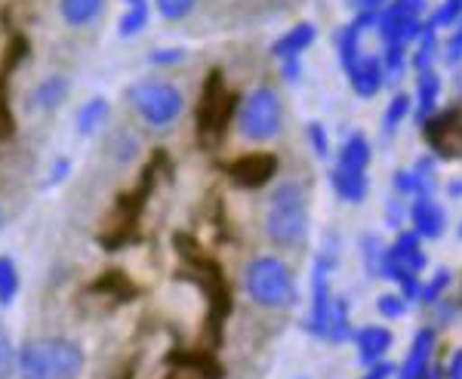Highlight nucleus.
<instances>
[{"instance_id": "obj_20", "label": "nucleus", "mask_w": 462, "mask_h": 379, "mask_svg": "<svg viewBox=\"0 0 462 379\" xmlns=\"http://www.w3.org/2000/svg\"><path fill=\"white\" fill-rule=\"evenodd\" d=\"M438 90H441V80H438V74L426 71L420 78V108H416V117H420L422 124L431 117V108H435V99H438Z\"/></svg>"}, {"instance_id": "obj_25", "label": "nucleus", "mask_w": 462, "mask_h": 379, "mask_svg": "<svg viewBox=\"0 0 462 379\" xmlns=\"http://www.w3.org/2000/svg\"><path fill=\"white\" fill-rule=\"evenodd\" d=\"M407 111H410V96L398 93V96L392 99L389 111H385V130H394V126H398V124L407 117Z\"/></svg>"}, {"instance_id": "obj_22", "label": "nucleus", "mask_w": 462, "mask_h": 379, "mask_svg": "<svg viewBox=\"0 0 462 379\" xmlns=\"http://www.w3.org/2000/svg\"><path fill=\"white\" fill-rule=\"evenodd\" d=\"M357 41H361V32H357L355 25H348L346 32L339 34V59H342V65H346V71H352L357 62Z\"/></svg>"}, {"instance_id": "obj_35", "label": "nucleus", "mask_w": 462, "mask_h": 379, "mask_svg": "<svg viewBox=\"0 0 462 379\" xmlns=\"http://www.w3.org/2000/svg\"><path fill=\"white\" fill-rule=\"evenodd\" d=\"M352 4L364 13H379V6H383L385 0H352Z\"/></svg>"}, {"instance_id": "obj_21", "label": "nucleus", "mask_w": 462, "mask_h": 379, "mask_svg": "<svg viewBox=\"0 0 462 379\" xmlns=\"http://www.w3.org/2000/svg\"><path fill=\"white\" fill-rule=\"evenodd\" d=\"M198 0H152V10L158 13L163 22H182L195 13Z\"/></svg>"}, {"instance_id": "obj_40", "label": "nucleus", "mask_w": 462, "mask_h": 379, "mask_svg": "<svg viewBox=\"0 0 462 379\" xmlns=\"http://www.w3.org/2000/svg\"><path fill=\"white\" fill-rule=\"evenodd\" d=\"M459 237H462V226H459Z\"/></svg>"}, {"instance_id": "obj_12", "label": "nucleus", "mask_w": 462, "mask_h": 379, "mask_svg": "<svg viewBox=\"0 0 462 379\" xmlns=\"http://www.w3.org/2000/svg\"><path fill=\"white\" fill-rule=\"evenodd\" d=\"M355 346H357V358L361 364H379L385 358V352H389L392 346V333L385 330V327H361V330L355 333Z\"/></svg>"}, {"instance_id": "obj_5", "label": "nucleus", "mask_w": 462, "mask_h": 379, "mask_svg": "<svg viewBox=\"0 0 462 379\" xmlns=\"http://www.w3.org/2000/svg\"><path fill=\"white\" fill-rule=\"evenodd\" d=\"M237 133L247 143H268L281 133V99L274 90L259 87L244 99L237 111Z\"/></svg>"}, {"instance_id": "obj_30", "label": "nucleus", "mask_w": 462, "mask_h": 379, "mask_svg": "<svg viewBox=\"0 0 462 379\" xmlns=\"http://www.w3.org/2000/svg\"><path fill=\"white\" fill-rule=\"evenodd\" d=\"M309 136H311V145H315V152L324 158L327 154V136H324V126L320 124H309Z\"/></svg>"}, {"instance_id": "obj_9", "label": "nucleus", "mask_w": 462, "mask_h": 379, "mask_svg": "<svg viewBox=\"0 0 462 379\" xmlns=\"http://www.w3.org/2000/svg\"><path fill=\"white\" fill-rule=\"evenodd\" d=\"M69 93H71V80L65 78V74H47V78H41L32 87L28 106H32L34 111H43V115H50V111H56V108L65 106Z\"/></svg>"}, {"instance_id": "obj_16", "label": "nucleus", "mask_w": 462, "mask_h": 379, "mask_svg": "<svg viewBox=\"0 0 462 379\" xmlns=\"http://www.w3.org/2000/svg\"><path fill=\"white\" fill-rule=\"evenodd\" d=\"M108 115H111L108 99H102V96H93V99H87L84 106L78 108V121H74V126H78L80 136L89 139V136H96V133H99L102 126L108 124Z\"/></svg>"}, {"instance_id": "obj_3", "label": "nucleus", "mask_w": 462, "mask_h": 379, "mask_svg": "<svg viewBox=\"0 0 462 379\" xmlns=\"http://www.w3.org/2000/svg\"><path fill=\"white\" fill-rule=\"evenodd\" d=\"M265 232L281 247H296L305 237V232H309V207H305V191L300 182H284L272 195Z\"/></svg>"}, {"instance_id": "obj_7", "label": "nucleus", "mask_w": 462, "mask_h": 379, "mask_svg": "<svg viewBox=\"0 0 462 379\" xmlns=\"http://www.w3.org/2000/svg\"><path fill=\"white\" fill-rule=\"evenodd\" d=\"M274 170H278V158L274 154H247V158L231 163V180L244 189H263V185L272 180Z\"/></svg>"}, {"instance_id": "obj_23", "label": "nucleus", "mask_w": 462, "mask_h": 379, "mask_svg": "<svg viewBox=\"0 0 462 379\" xmlns=\"http://www.w3.org/2000/svg\"><path fill=\"white\" fill-rule=\"evenodd\" d=\"M431 59H435V28L429 25L426 32H422V43H420V50H416V56H413V65L426 74Z\"/></svg>"}, {"instance_id": "obj_39", "label": "nucleus", "mask_w": 462, "mask_h": 379, "mask_svg": "<svg viewBox=\"0 0 462 379\" xmlns=\"http://www.w3.org/2000/svg\"><path fill=\"white\" fill-rule=\"evenodd\" d=\"M0 222H4V210H0Z\"/></svg>"}, {"instance_id": "obj_27", "label": "nucleus", "mask_w": 462, "mask_h": 379, "mask_svg": "<svg viewBox=\"0 0 462 379\" xmlns=\"http://www.w3.org/2000/svg\"><path fill=\"white\" fill-rule=\"evenodd\" d=\"M376 309H379V315H385V318H401V315H404V309H407V302H404V296L385 293V296H379Z\"/></svg>"}, {"instance_id": "obj_28", "label": "nucleus", "mask_w": 462, "mask_h": 379, "mask_svg": "<svg viewBox=\"0 0 462 379\" xmlns=\"http://www.w3.org/2000/svg\"><path fill=\"white\" fill-rule=\"evenodd\" d=\"M447 284H450V274H447V272H438L426 287H420V290H422L420 296H422V300H426V302H435L438 296L444 293V287H447Z\"/></svg>"}, {"instance_id": "obj_33", "label": "nucleus", "mask_w": 462, "mask_h": 379, "mask_svg": "<svg viewBox=\"0 0 462 379\" xmlns=\"http://www.w3.org/2000/svg\"><path fill=\"white\" fill-rule=\"evenodd\" d=\"M447 59H450V62L462 59V25L457 28V34L450 37V47H447Z\"/></svg>"}, {"instance_id": "obj_36", "label": "nucleus", "mask_w": 462, "mask_h": 379, "mask_svg": "<svg viewBox=\"0 0 462 379\" xmlns=\"http://www.w3.org/2000/svg\"><path fill=\"white\" fill-rule=\"evenodd\" d=\"M450 195H453V198H462V180L450 182Z\"/></svg>"}, {"instance_id": "obj_18", "label": "nucleus", "mask_w": 462, "mask_h": 379, "mask_svg": "<svg viewBox=\"0 0 462 379\" xmlns=\"http://www.w3.org/2000/svg\"><path fill=\"white\" fill-rule=\"evenodd\" d=\"M339 163L348 170H367L370 163V143L364 133H355V136H348V143L342 145L339 152Z\"/></svg>"}, {"instance_id": "obj_11", "label": "nucleus", "mask_w": 462, "mask_h": 379, "mask_svg": "<svg viewBox=\"0 0 462 379\" xmlns=\"http://www.w3.org/2000/svg\"><path fill=\"white\" fill-rule=\"evenodd\" d=\"M431 348H435V330H420L410 346V355L401 367V376L398 379H426L431 370H429V361H431Z\"/></svg>"}, {"instance_id": "obj_17", "label": "nucleus", "mask_w": 462, "mask_h": 379, "mask_svg": "<svg viewBox=\"0 0 462 379\" xmlns=\"http://www.w3.org/2000/svg\"><path fill=\"white\" fill-rule=\"evenodd\" d=\"M22 290V278L16 269V259L0 256V309H10Z\"/></svg>"}, {"instance_id": "obj_34", "label": "nucleus", "mask_w": 462, "mask_h": 379, "mask_svg": "<svg viewBox=\"0 0 462 379\" xmlns=\"http://www.w3.org/2000/svg\"><path fill=\"white\" fill-rule=\"evenodd\" d=\"M447 379H462V348L447 364Z\"/></svg>"}, {"instance_id": "obj_29", "label": "nucleus", "mask_w": 462, "mask_h": 379, "mask_svg": "<svg viewBox=\"0 0 462 379\" xmlns=\"http://www.w3.org/2000/svg\"><path fill=\"white\" fill-rule=\"evenodd\" d=\"M13 370H16V352H13L6 339H0V379H6Z\"/></svg>"}, {"instance_id": "obj_10", "label": "nucleus", "mask_w": 462, "mask_h": 379, "mask_svg": "<svg viewBox=\"0 0 462 379\" xmlns=\"http://www.w3.org/2000/svg\"><path fill=\"white\" fill-rule=\"evenodd\" d=\"M348 78H352V90L361 96V99H370V96L379 93V87H383L385 80V65L379 56H364L355 62V69L348 71Z\"/></svg>"}, {"instance_id": "obj_15", "label": "nucleus", "mask_w": 462, "mask_h": 379, "mask_svg": "<svg viewBox=\"0 0 462 379\" xmlns=\"http://www.w3.org/2000/svg\"><path fill=\"white\" fill-rule=\"evenodd\" d=\"M318 37V28L311 25V22H300V25H293L284 37H278V43L272 47V53L278 59H296L300 53H305V50L315 43Z\"/></svg>"}, {"instance_id": "obj_13", "label": "nucleus", "mask_w": 462, "mask_h": 379, "mask_svg": "<svg viewBox=\"0 0 462 379\" xmlns=\"http://www.w3.org/2000/svg\"><path fill=\"white\" fill-rule=\"evenodd\" d=\"M413 226H416V235L420 237H429V241H435V237L444 235V210L435 204L431 198H420L413 204Z\"/></svg>"}, {"instance_id": "obj_32", "label": "nucleus", "mask_w": 462, "mask_h": 379, "mask_svg": "<svg viewBox=\"0 0 462 379\" xmlns=\"http://www.w3.org/2000/svg\"><path fill=\"white\" fill-rule=\"evenodd\" d=\"M69 158H62V161H56L53 163V173H50V180H47V185H56V182H62L65 176H69Z\"/></svg>"}, {"instance_id": "obj_37", "label": "nucleus", "mask_w": 462, "mask_h": 379, "mask_svg": "<svg viewBox=\"0 0 462 379\" xmlns=\"http://www.w3.org/2000/svg\"><path fill=\"white\" fill-rule=\"evenodd\" d=\"M126 6H136V4H148V0H124Z\"/></svg>"}, {"instance_id": "obj_19", "label": "nucleus", "mask_w": 462, "mask_h": 379, "mask_svg": "<svg viewBox=\"0 0 462 379\" xmlns=\"http://www.w3.org/2000/svg\"><path fill=\"white\" fill-rule=\"evenodd\" d=\"M148 22H152V6L148 4H136V6H126V13L117 22V34L121 37H139L148 28Z\"/></svg>"}, {"instance_id": "obj_2", "label": "nucleus", "mask_w": 462, "mask_h": 379, "mask_svg": "<svg viewBox=\"0 0 462 379\" xmlns=\"http://www.w3.org/2000/svg\"><path fill=\"white\" fill-rule=\"evenodd\" d=\"M126 106L152 130H170V126L179 124L185 111V93L173 80L143 78L126 87Z\"/></svg>"}, {"instance_id": "obj_38", "label": "nucleus", "mask_w": 462, "mask_h": 379, "mask_svg": "<svg viewBox=\"0 0 462 379\" xmlns=\"http://www.w3.org/2000/svg\"><path fill=\"white\" fill-rule=\"evenodd\" d=\"M426 379H438V376H435V374H429V376H426Z\"/></svg>"}, {"instance_id": "obj_6", "label": "nucleus", "mask_w": 462, "mask_h": 379, "mask_svg": "<svg viewBox=\"0 0 462 379\" xmlns=\"http://www.w3.org/2000/svg\"><path fill=\"white\" fill-rule=\"evenodd\" d=\"M422 126H426L431 148H435L441 158H462V115L459 111L435 115Z\"/></svg>"}, {"instance_id": "obj_4", "label": "nucleus", "mask_w": 462, "mask_h": 379, "mask_svg": "<svg viewBox=\"0 0 462 379\" xmlns=\"http://www.w3.org/2000/svg\"><path fill=\"white\" fill-rule=\"evenodd\" d=\"M244 287H247L250 300L265 309H284L296 300L293 274L274 256L253 259L247 265V274H244Z\"/></svg>"}, {"instance_id": "obj_14", "label": "nucleus", "mask_w": 462, "mask_h": 379, "mask_svg": "<svg viewBox=\"0 0 462 379\" xmlns=\"http://www.w3.org/2000/svg\"><path fill=\"white\" fill-rule=\"evenodd\" d=\"M330 182L342 200L361 204V200L367 198V176H364V170H348V167H342V163H337V167L330 170Z\"/></svg>"}, {"instance_id": "obj_8", "label": "nucleus", "mask_w": 462, "mask_h": 379, "mask_svg": "<svg viewBox=\"0 0 462 379\" xmlns=\"http://www.w3.org/2000/svg\"><path fill=\"white\" fill-rule=\"evenodd\" d=\"M106 10H108V0H56L59 22L65 28H74V32L93 28L96 22L106 16Z\"/></svg>"}, {"instance_id": "obj_26", "label": "nucleus", "mask_w": 462, "mask_h": 379, "mask_svg": "<svg viewBox=\"0 0 462 379\" xmlns=\"http://www.w3.org/2000/svg\"><path fill=\"white\" fill-rule=\"evenodd\" d=\"M462 19V0H447L441 10L435 13L431 19V28H441V25H453V22Z\"/></svg>"}, {"instance_id": "obj_1", "label": "nucleus", "mask_w": 462, "mask_h": 379, "mask_svg": "<svg viewBox=\"0 0 462 379\" xmlns=\"http://www.w3.org/2000/svg\"><path fill=\"white\" fill-rule=\"evenodd\" d=\"M80 370H84V348L65 337L34 339L16 355L19 379H78Z\"/></svg>"}, {"instance_id": "obj_24", "label": "nucleus", "mask_w": 462, "mask_h": 379, "mask_svg": "<svg viewBox=\"0 0 462 379\" xmlns=\"http://www.w3.org/2000/svg\"><path fill=\"white\" fill-rule=\"evenodd\" d=\"M182 59H185L182 47H158L148 53V62L158 65V69H173V65H179Z\"/></svg>"}, {"instance_id": "obj_31", "label": "nucleus", "mask_w": 462, "mask_h": 379, "mask_svg": "<svg viewBox=\"0 0 462 379\" xmlns=\"http://www.w3.org/2000/svg\"><path fill=\"white\" fill-rule=\"evenodd\" d=\"M392 374H394V364H389V361H379V364H370L367 376H361V379H389Z\"/></svg>"}]
</instances>
